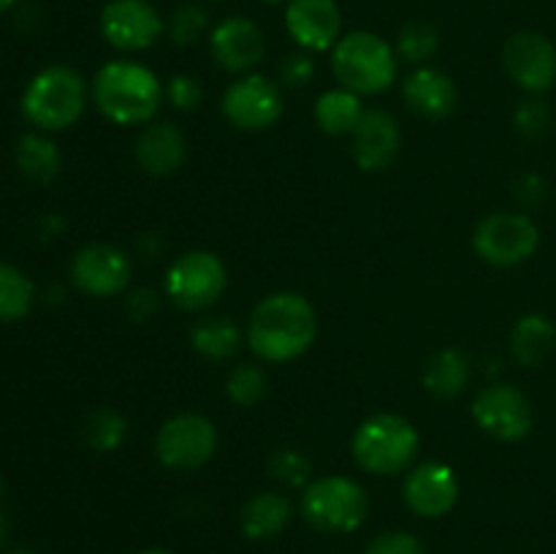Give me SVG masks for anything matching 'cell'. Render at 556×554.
<instances>
[{
  "mask_svg": "<svg viewBox=\"0 0 556 554\" xmlns=\"http://www.w3.org/2000/svg\"><path fill=\"white\" fill-rule=\"evenodd\" d=\"M217 427L204 413H177L155 435V456L166 470L190 473L204 467L217 451Z\"/></svg>",
  "mask_w": 556,
  "mask_h": 554,
  "instance_id": "9c48e42d",
  "label": "cell"
},
{
  "mask_svg": "<svg viewBox=\"0 0 556 554\" xmlns=\"http://www.w3.org/2000/svg\"><path fill=\"white\" fill-rule=\"evenodd\" d=\"M421 438L410 418L400 413H372L356 427L351 454L356 465L369 476H400L416 462Z\"/></svg>",
  "mask_w": 556,
  "mask_h": 554,
  "instance_id": "3957f363",
  "label": "cell"
},
{
  "mask_svg": "<svg viewBox=\"0 0 556 554\" xmlns=\"http://www.w3.org/2000/svg\"><path fill=\"white\" fill-rule=\"evenodd\" d=\"M3 536H5V519L3 514H0V541H3Z\"/></svg>",
  "mask_w": 556,
  "mask_h": 554,
  "instance_id": "b9f144b4",
  "label": "cell"
},
{
  "mask_svg": "<svg viewBox=\"0 0 556 554\" xmlns=\"http://www.w3.org/2000/svg\"><path fill=\"white\" fill-rule=\"evenodd\" d=\"M331 74L337 85L356 96H380L400 74L394 43L372 30H348L331 49Z\"/></svg>",
  "mask_w": 556,
  "mask_h": 554,
  "instance_id": "277c9868",
  "label": "cell"
},
{
  "mask_svg": "<svg viewBox=\"0 0 556 554\" xmlns=\"http://www.w3.org/2000/svg\"><path fill=\"white\" fill-rule=\"evenodd\" d=\"M282 20L291 41L304 52H331L345 36V20L337 0H291Z\"/></svg>",
  "mask_w": 556,
  "mask_h": 554,
  "instance_id": "e0dca14e",
  "label": "cell"
},
{
  "mask_svg": "<svg viewBox=\"0 0 556 554\" xmlns=\"http://www.w3.org/2000/svg\"><path fill=\"white\" fill-rule=\"evenodd\" d=\"M85 76L74 65L54 63L38 71L22 92V114L41 134H58L79 123L87 106Z\"/></svg>",
  "mask_w": 556,
  "mask_h": 554,
  "instance_id": "5b68a950",
  "label": "cell"
},
{
  "mask_svg": "<svg viewBox=\"0 0 556 554\" xmlns=\"http://www.w3.org/2000/svg\"><path fill=\"white\" fill-rule=\"evenodd\" d=\"M402 147L400 123L386 109H367L351 134V155L362 172L380 174L394 166Z\"/></svg>",
  "mask_w": 556,
  "mask_h": 554,
  "instance_id": "ac0fdd59",
  "label": "cell"
},
{
  "mask_svg": "<svg viewBox=\"0 0 556 554\" xmlns=\"http://www.w3.org/2000/svg\"><path fill=\"white\" fill-rule=\"evenodd\" d=\"M318 76V63H315L313 52H304V49H293V52L282 54L280 63H277V81L280 87L288 90H302L309 87Z\"/></svg>",
  "mask_w": 556,
  "mask_h": 554,
  "instance_id": "d6a6232c",
  "label": "cell"
},
{
  "mask_svg": "<svg viewBox=\"0 0 556 554\" xmlns=\"http://www.w3.org/2000/svg\"><path fill=\"white\" fill-rule=\"evenodd\" d=\"M291 516L293 508L286 494L255 492L239 508L237 525L248 541H271L291 525Z\"/></svg>",
  "mask_w": 556,
  "mask_h": 554,
  "instance_id": "44dd1931",
  "label": "cell"
},
{
  "mask_svg": "<svg viewBox=\"0 0 556 554\" xmlns=\"http://www.w3.org/2000/svg\"><path fill=\"white\" fill-rule=\"evenodd\" d=\"M266 386H269V378H266V369L261 367V364H233L231 373H228L226 378V396L231 405L253 407L264 400Z\"/></svg>",
  "mask_w": 556,
  "mask_h": 554,
  "instance_id": "4dcf8cb0",
  "label": "cell"
},
{
  "mask_svg": "<svg viewBox=\"0 0 556 554\" xmlns=\"http://www.w3.org/2000/svg\"><path fill=\"white\" fill-rule=\"evenodd\" d=\"M318 337V313L299 291L266 293L253 307L244 329L250 351L269 364L304 356Z\"/></svg>",
  "mask_w": 556,
  "mask_h": 554,
  "instance_id": "6da1fadb",
  "label": "cell"
},
{
  "mask_svg": "<svg viewBox=\"0 0 556 554\" xmlns=\"http://www.w3.org/2000/svg\"><path fill=\"white\" fill-rule=\"evenodd\" d=\"M362 554H429L427 546L418 536L407 530H386L369 538Z\"/></svg>",
  "mask_w": 556,
  "mask_h": 554,
  "instance_id": "e575fe53",
  "label": "cell"
},
{
  "mask_svg": "<svg viewBox=\"0 0 556 554\" xmlns=\"http://www.w3.org/2000/svg\"><path fill=\"white\" fill-rule=\"evenodd\" d=\"M36 302V286L30 277L14 264L0 261V320L11 324L30 313Z\"/></svg>",
  "mask_w": 556,
  "mask_h": 554,
  "instance_id": "83f0119b",
  "label": "cell"
},
{
  "mask_svg": "<svg viewBox=\"0 0 556 554\" xmlns=\"http://www.w3.org/2000/svg\"><path fill=\"white\" fill-rule=\"evenodd\" d=\"M0 492H3V478H0Z\"/></svg>",
  "mask_w": 556,
  "mask_h": 554,
  "instance_id": "ee69618b",
  "label": "cell"
},
{
  "mask_svg": "<svg viewBox=\"0 0 556 554\" xmlns=\"http://www.w3.org/2000/svg\"><path fill=\"white\" fill-rule=\"evenodd\" d=\"M161 248H163V239L161 234H141L139 239H136V250H139L144 259H157L161 255Z\"/></svg>",
  "mask_w": 556,
  "mask_h": 554,
  "instance_id": "74e56055",
  "label": "cell"
},
{
  "mask_svg": "<svg viewBox=\"0 0 556 554\" xmlns=\"http://www.w3.org/2000/svg\"><path fill=\"white\" fill-rule=\"evenodd\" d=\"M92 103L114 125H147L166 101V85L150 65L139 60L117 58L98 68L90 85Z\"/></svg>",
  "mask_w": 556,
  "mask_h": 554,
  "instance_id": "7a4b0ae2",
  "label": "cell"
},
{
  "mask_svg": "<svg viewBox=\"0 0 556 554\" xmlns=\"http://www.w3.org/2000/svg\"><path fill=\"white\" fill-rule=\"evenodd\" d=\"M228 269L212 250H185L168 264L163 291L188 313H204L226 293Z\"/></svg>",
  "mask_w": 556,
  "mask_h": 554,
  "instance_id": "ba28073f",
  "label": "cell"
},
{
  "mask_svg": "<svg viewBox=\"0 0 556 554\" xmlns=\"http://www.w3.org/2000/svg\"><path fill=\"white\" fill-rule=\"evenodd\" d=\"M470 413L478 429L500 443H519L535 427V407L514 383L483 386L472 400Z\"/></svg>",
  "mask_w": 556,
  "mask_h": 554,
  "instance_id": "8fae6325",
  "label": "cell"
},
{
  "mask_svg": "<svg viewBox=\"0 0 556 554\" xmlns=\"http://www.w3.org/2000/svg\"><path fill=\"white\" fill-rule=\"evenodd\" d=\"M402 500L418 519H440L459 503V476L440 459L413 465L402 481Z\"/></svg>",
  "mask_w": 556,
  "mask_h": 554,
  "instance_id": "2e32d148",
  "label": "cell"
},
{
  "mask_svg": "<svg viewBox=\"0 0 556 554\" xmlns=\"http://www.w3.org/2000/svg\"><path fill=\"white\" fill-rule=\"evenodd\" d=\"M11 5H14V0H0V14H3V11H9Z\"/></svg>",
  "mask_w": 556,
  "mask_h": 554,
  "instance_id": "60d3db41",
  "label": "cell"
},
{
  "mask_svg": "<svg viewBox=\"0 0 556 554\" xmlns=\"http://www.w3.org/2000/svg\"><path fill=\"white\" fill-rule=\"evenodd\" d=\"M134 158L141 172L150 177H172L188 158V139L168 119H152L136 139Z\"/></svg>",
  "mask_w": 556,
  "mask_h": 554,
  "instance_id": "ffe728a7",
  "label": "cell"
},
{
  "mask_svg": "<svg viewBox=\"0 0 556 554\" xmlns=\"http://www.w3.org/2000/svg\"><path fill=\"white\" fill-rule=\"evenodd\" d=\"M76 291L92 299H112L128 293L134 280V261L123 248L109 242H90L79 248L68 266Z\"/></svg>",
  "mask_w": 556,
  "mask_h": 554,
  "instance_id": "4fadbf2b",
  "label": "cell"
},
{
  "mask_svg": "<svg viewBox=\"0 0 556 554\" xmlns=\"http://www.w3.org/2000/svg\"><path fill=\"white\" fill-rule=\"evenodd\" d=\"M204 3H226V0H204Z\"/></svg>",
  "mask_w": 556,
  "mask_h": 554,
  "instance_id": "7bdbcfd3",
  "label": "cell"
},
{
  "mask_svg": "<svg viewBox=\"0 0 556 554\" xmlns=\"http://www.w3.org/2000/svg\"><path fill=\"white\" fill-rule=\"evenodd\" d=\"M14 554H30V552H14Z\"/></svg>",
  "mask_w": 556,
  "mask_h": 554,
  "instance_id": "f6af8a7d",
  "label": "cell"
},
{
  "mask_svg": "<svg viewBox=\"0 0 556 554\" xmlns=\"http://www.w3.org/2000/svg\"><path fill=\"white\" fill-rule=\"evenodd\" d=\"M400 60L410 63L413 68L429 65V60L440 52V30L427 20H410L400 27L394 43Z\"/></svg>",
  "mask_w": 556,
  "mask_h": 554,
  "instance_id": "f1b7e54d",
  "label": "cell"
},
{
  "mask_svg": "<svg viewBox=\"0 0 556 554\" xmlns=\"http://www.w3.org/2000/svg\"><path fill=\"white\" fill-rule=\"evenodd\" d=\"M299 511L313 530L326 536H348L367 521L369 494L362 483L348 476H320L302 489Z\"/></svg>",
  "mask_w": 556,
  "mask_h": 554,
  "instance_id": "8992f818",
  "label": "cell"
},
{
  "mask_svg": "<svg viewBox=\"0 0 556 554\" xmlns=\"http://www.w3.org/2000/svg\"><path fill=\"white\" fill-rule=\"evenodd\" d=\"M210 30L212 20L204 0H185V3H179L166 20V36L168 41L177 43V47H193L201 38L210 36Z\"/></svg>",
  "mask_w": 556,
  "mask_h": 554,
  "instance_id": "f546056e",
  "label": "cell"
},
{
  "mask_svg": "<svg viewBox=\"0 0 556 554\" xmlns=\"http://www.w3.org/2000/svg\"><path fill=\"white\" fill-rule=\"evenodd\" d=\"M503 68L527 96H543L556 85V43L538 30H516L503 43Z\"/></svg>",
  "mask_w": 556,
  "mask_h": 554,
  "instance_id": "5bb4252c",
  "label": "cell"
},
{
  "mask_svg": "<svg viewBox=\"0 0 556 554\" xmlns=\"http://www.w3.org/2000/svg\"><path fill=\"white\" fill-rule=\"evenodd\" d=\"M98 30L117 52H144L166 36V16L150 0H109L98 14Z\"/></svg>",
  "mask_w": 556,
  "mask_h": 554,
  "instance_id": "7c38bea8",
  "label": "cell"
},
{
  "mask_svg": "<svg viewBox=\"0 0 556 554\" xmlns=\"http://www.w3.org/2000/svg\"><path fill=\"white\" fill-rule=\"evenodd\" d=\"M269 476L275 478L282 487H307L309 478H313V462L304 451L291 449V445H282L275 449L269 456Z\"/></svg>",
  "mask_w": 556,
  "mask_h": 554,
  "instance_id": "1f68e13d",
  "label": "cell"
},
{
  "mask_svg": "<svg viewBox=\"0 0 556 554\" xmlns=\"http://www.w3.org/2000/svg\"><path fill=\"white\" fill-rule=\"evenodd\" d=\"M128 438V418L114 407H96L81 421V440L98 454H112Z\"/></svg>",
  "mask_w": 556,
  "mask_h": 554,
  "instance_id": "4316f807",
  "label": "cell"
},
{
  "mask_svg": "<svg viewBox=\"0 0 556 554\" xmlns=\"http://www.w3.org/2000/svg\"><path fill=\"white\" fill-rule=\"evenodd\" d=\"M136 554H174V552H168V549L152 546V549H141V552H136Z\"/></svg>",
  "mask_w": 556,
  "mask_h": 554,
  "instance_id": "f35d334b",
  "label": "cell"
},
{
  "mask_svg": "<svg viewBox=\"0 0 556 554\" xmlns=\"http://www.w3.org/2000/svg\"><path fill=\"white\" fill-rule=\"evenodd\" d=\"M16 168L22 177L33 179V182H52L63 166V155H60L58 144L43 134H25L16 141L14 150Z\"/></svg>",
  "mask_w": 556,
  "mask_h": 554,
  "instance_id": "484cf974",
  "label": "cell"
},
{
  "mask_svg": "<svg viewBox=\"0 0 556 554\" xmlns=\"http://www.w3.org/2000/svg\"><path fill=\"white\" fill-rule=\"evenodd\" d=\"M261 3H266V5H288V3H291V0H261Z\"/></svg>",
  "mask_w": 556,
  "mask_h": 554,
  "instance_id": "ab89813d",
  "label": "cell"
},
{
  "mask_svg": "<svg viewBox=\"0 0 556 554\" xmlns=\"http://www.w3.org/2000/svg\"><path fill=\"white\" fill-rule=\"evenodd\" d=\"M541 248V228L527 212H492L472 231V250L478 259L497 269L527 264Z\"/></svg>",
  "mask_w": 556,
  "mask_h": 554,
  "instance_id": "52a82bcc",
  "label": "cell"
},
{
  "mask_svg": "<svg viewBox=\"0 0 556 554\" xmlns=\"http://www.w3.org/2000/svg\"><path fill=\"white\" fill-rule=\"evenodd\" d=\"M364 103L362 96L345 90V87H331V90L320 92L318 101H315V123L324 134L329 136H351L356 130V125L364 117Z\"/></svg>",
  "mask_w": 556,
  "mask_h": 554,
  "instance_id": "d4e9b609",
  "label": "cell"
},
{
  "mask_svg": "<svg viewBox=\"0 0 556 554\" xmlns=\"http://www.w3.org/2000/svg\"><path fill=\"white\" fill-rule=\"evenodd\" d=\"M206 41H210L212 60L233 76L253 74L266 58L264 30L258 22L242 14L223 16L220 22H215Z\"/></svg>",
  "mask_w": 556,
  "mask_h": 554,
  "instance_id": "9a60e30c",
  "label": "cell"
},
{
  "mask_svg": "<svg viewBox=\"0 0 556 554\" xmlns=\"http://www.w3.org/2000/svg\"><path fill=\"white\" fill-rule=\"evenodd\" d=\"M166 101L177 112H195L204 103V85L193 74H174L166 81Z\"/></svg>",
  "mask_w": 556,
  "mask_h": 554,
  "instance_id": "d590c367",
  "label": "cell"
},
{
  "mask_svg": "<svg viewBox=\"0 0 556 554\" xmlns=\"http://www.w3.org/2000/svg\"><path fill=\"white\" fill-rule=\"evenodd\" d=\"M472 378V362L467 353L459 348H443V351L432 353L429 362L424 364L421 383L438 400H454L462 391L470 386Z\"/></svg>",
  "mask_w": 556,
  "mask_h": 554,
  "instance_id": "7402d4cb",
  "label": "cell"
},
{
  "mask_svg": "<svg viewBox=\"0 0 556 554\" xmlns=\"http://www.w3.org/2000/svg\"><path fill=\"white\" fill-rule=\"evenodd\" d=\"M220 109L223 117L237 130L261 134V130L275 128L286 112L280 81L269 79L258 71L237 76L223 92Z\"/></svg>",
  "mask_w": 556,
  "mask_h": 554,
  "instance_id": "30bf717a",
  "label": "cell"
},
{
  "mask_svg": "<svg viewBox=\"0 0 556 554\" xmlns=\"http://www.w3.org/2000/svg\"><path fill=\"white\" fill-rule=\"evenodd\" d=\"M190 345L206 362H228L242 348V329L228 315H204L190 329Z\"/></svg>",
  "mask_w": 556,
  "mask_h": 554,
  "instance_id": "cb8c5ba5",
  "label": "cell"
},
{
  "mask_svg": "<svg viewBox=\"0 0 556 554\" xmlns=\"http://www.w3.org/2000/svg\"><path fill=\"white\" fill-rule=\"evenodd\" d=\"M402 101L424 119H445L459 103L454 76L434 65H418L402 81Z\"/></svg>",
  "mask_w": 556,
  "mask_h": 554,
  "instance_id": "d6986e66",
  "label": "cell"
},
{
  "mask_svg": "<svg viewBox=\"0 0 556 554\" xmlns=\"http://www.w3.org/2000/svg\"><path fill=\"white\" fill-rule=\"evenodd\" d=\"M556 345V326L548 315L527 313L510 329V356L521 367H541Z\"/></svg>",
  "mask_w": 556,
  "mask_h": 554,
  "instance_id": "603a6c76",
  "label": "cell"
},
{
  "mask_svg": "<svg viewBox=\"0 0 556 554\" xmlns=\"http://www.w3.org/2000/svg\"><path fill=\"white\" fill-rule=\"evenodd\" d=\"M125 310H128V315L134 320H150L161 310V297L155 291H150V288H134L125 297Z\"/></svg>",
  "mask_w": 556,
  "mask_h": 554,
  "instance_id": "8d00e7d4",
  "label": "cell"
},
{
  "mask_svg": "<svg viewBox=\"0 0 556 554\" xmlns=\"http://www.w3.org/2000/svg\"><path fill=\"white\" fill-rule=\"evenodd\" d=\"M514 125L525 139H541L548 125H552V114H548V106L541 98L530 96L514 109Z\"/></svg>",
  "mask_w": 556,
  "mask_h": 554,
  "instance_id": "836d02e7",
  "label": "cell"
}]
</instances>
